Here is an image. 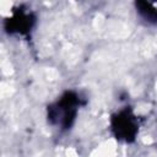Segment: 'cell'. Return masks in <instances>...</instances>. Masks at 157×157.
I'll list each match as a JSON object with an SVG mask.
<instances>
[{"label": "cell", "instance_id": "cell-1", "mask_svg": "<svg viewBox=\"0 0 157 157\" xmlns=\"http://www.w3.org/2000/svg\"><path fill=\"white\" fill-rule=\"evenodd\" d=\"M137 7L145 20L157 22V2H139Z\"/></svg>", "mask_w": 157, "mask_h": 157}]
</instances>
